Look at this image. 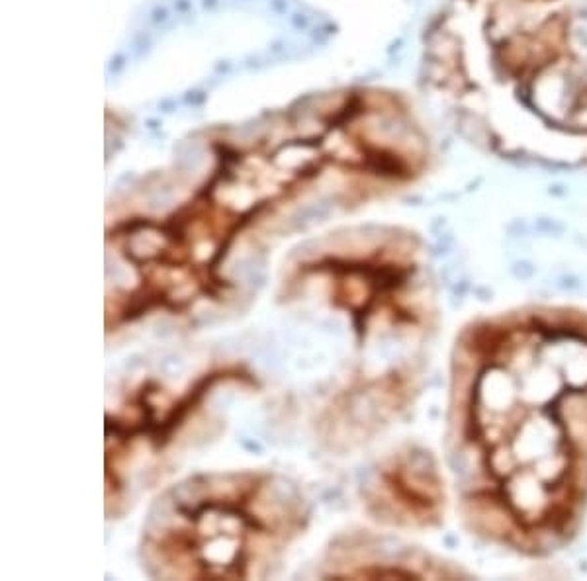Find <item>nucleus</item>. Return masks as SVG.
<instances>
[{
  "instance_id": "obj_2",
  "label": "nucleus",
  "mask_w": 587,
  "mask_h": 581,
  "mask_svg": "<svg viewBox=\"0 0 587 581\" xmlns=\"http://www.w3.org/2000/svg\"><path fill=\"white\" fill-rule=\"evenodd\" d=\"M382 488L390 503H397V509L405 515H411V518H423L435 503L429 470L417 458L388 468L382 474Z\"/></svg>"
},
{
  "instance_id": "obj_1",
  "label": "nucleus",
  "mask_w": 587,
  "mask_h": 581,
  "mask_svg": "<svg viewBox=\"0 0 587 581\" xmlns=\"http://www.w3.org/2000/svg\"><path fill=\"white\" fill-rule=\"evenodd\" d=\"M300 528V495L270 474L198 476L159 497L143 560L165 580H249Z\"/></svg>"
}]
</instances>
